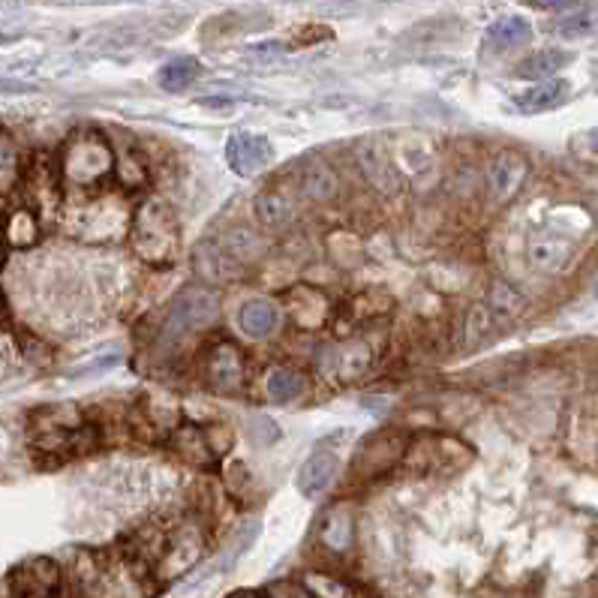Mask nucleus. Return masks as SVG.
<instances>
[{
	"label": "nucleus",
	"mask_w": 598,
	"mask_h": 598,
	"mask_svg": "<svg viewBox=\"0 0 598 598\" xmlns=\"http://www.w3.org/2000/svg\"><path fill=\"white\" fill-rule=\"evenodd\" d=\"M61 181L70 193H94L100 190L118 169L115 151L100 130H76L61 151Z\"/></svg>",
	"instance_id": "obj_1"
},
{
	"label": "nucleus",
	"mask_w": 598,
	"mask_h": 598,
	"mask_svg": "<svg viewBox=\"0 0 598 598\" xmlns=\"http://www.w3.org/2000/svg\"><path fill=\"white\" fill-rule=\"evenodd\" d=\"M130 241H133V253L145 265L151 268L172 265L181 247V226H178L175 211L163 199H145L133 214Z\"/></svg>",
	"instance_id": "obj_2"
},
{
	"label": "nucleus",
	"mask_w": 598,
	"mask_h": 598,
	"mask_svg": "<svg viewBox=\"0 0 598 598\" xmlns=\"http://www.w3.org/2000/svg\"><path fill=\"white\" fill-rule=\"evenodd\" d=\"M220 316V301L211 289L205 286H190L184 289L175 304L166 313L163 322V334H160V349L163 352H175L187 337H196L202 331H208Z\"/></svg>",
	"instance_id": "obj_3"
},
{
	"label": "nucleus",
	"mask_w": 598,
	"mask_h": 598,
	"mask_svg": "<svg viewBox=\"0 0 598 598\" xmlns=\"http://www.w3.org/2000/svg\"><path fill=\"white\" fill-rule=\"evenodd\" d=\"M472 460V451L448 436H421L409 442V451L403 457V469L409 475H433V472H457Z\"/></svg>",
	"instance_id": "obj_4"
},
{
	"label": "nucleus",
	"mask_w": 598,
	"mask_h": 598,
	"mask_svg": "<svg viewBox=\"0 0 598 598\" xmlns=\"http://www.w3.org/2000/svg\"><path fill=\"white\" fill-rule=\"evenodd\" d=\"M205 553V532L199 523L193 520H184L178 523L169 538H166V547H163V556L154 568V577L160 583H172L178 577H184Z\"/></svg>",
	"instance_id": "obj_5"
},
{
	"label": "nucleus",
	"mask_w": 598,
	"mask_h": 598,
	"mask_svg": "<svg viewBox=\"0 0 598 598\" xmlns=\"http://www.w3.org/2000/svg\"><path fill=\"white\" fill-rule=\"evenodd\" d=\"M61 586V568L55 559L37 556L16 565L7 577V598H55Z\"/></svg>",
	"instance_id": "obj_6"
},
{
	"label": "nucleus",
	"mask_w": 598,
	"mask_h": 598,
	"mask_svg": "<svg viewBox=\"0 0 598 598\" xmlns=\"http://www.w3.org/2000/svg\"><path fill=\"white\" fill-rule=\"evenodd\" d=\"M406 451H409V439L403 430H382L370 436L355 457V478H376L388 472L391 466L403 463Z\"/></svg>",
	"instance_id": "obj_7"
},
{
	"label": "nucleus",
	"mask_w": 598,
	"mask_h": 598,
	"mask_svg": "<svg viewBox=\"0 0 598 598\" xmlns=\"http://www.w3.org/2000/svg\"><path fill=\"white\" fill-rule=\"evenodd\" d=\"M529 178V163L517 151H496L487 166V193L496 205H508L520 196Z\"/></svg>",
	"instance_id": "obj_8"
},
{
	"label": "nucleus",
	"mask_w": 598,
	"mask_h": 598,
	"mask_svg": "<svg viewBox=\"0 0 598 598\" xmlns=\"http://www.w3.org/2000/svg\"><path fill=\"white\" fill-rule=\"evenodd\" d=\"M355 160L361 166V175L367 178V184L379 193V196H397L403 190V175L394 163V157L376 145V142H364L355 151Z\"/></svg>",
	"instance_id": "obj_9"
},
{
	"label": "nucleus",
	"mask_w": 598,
	"mask_h": 598,
	"mask_svg": "<svg viewBox=\"0 0 598 598\" xmlns=\"http://www.w3.org/2000/svg\"><path fill=\"white\" fill-rule=\"evenodd\" d=\"M205 376L208 385L220 394H238L244 388V376H247V364H244V352L235 343H220L211 349L208 361H205Z\"/></svg>",
	"instance_id": "obj_10"
},
{
	"label": "nucleus",
	"mask_w": 598,
	"mask_h": 598,
	"mask_svg": "<svg viewBox=\"0 0 598 598\" xmlns=\"http://www.w3.org/2000/svg\"><path fill=\"white\" fill-rule=\"evenodd\" d=\"M274 157V148L265 136H256V133H235L229 142H226V163L235 175L241 178H253L259 175Z\"/></svg>",
	"instance_id": "obj_11"
},
{
	"label": "nucleus",
	"mask_w": 598,
	"mask_h": 598,
	"mask_svg": "<svg viewBox=\"0 0 598 598\" xmlns=\"http://www.w3.org/2000/svg\"><path fill=\"white\" fill-rule=\"evenodd\" d=\"M61 166H52L49 157L37 154L31 169H28V193H31V208L40 217H55L61 205Z\"/></svg>",
	"instance_id": "obj_12"
},
{
	"label": "nucleus",
	"mask_w": 598,
	"mask_h": 598,
	"mask_svg": "<svg viewBox=\"0 0 598 598\" xmlns=\"http://www.w3.org/2000/svg\"><path fill=\"white\" fill-rule=\"evenodd\" d=\"M286 313L289 319L298 325V328H307V331H319L328 325L331 319V298L313 286H292L286 292Z\"/></svg>",
	"instance_id": "obj_13"
},
{
	"label": "nucleus",
	"mask_w": 598,
	"mask_h": 598,
	"mask_svg": "<svg viewBox=\"0 0 598 598\" xmlns=\"http://www.w3.org/2000/svg\"><path fill=\"white\" fill-rule=\"evenodd\" d=\"M370 361H373L370 346L358 343V340H352V343H334L322 355L325 373L331 379H337V382H355V379H361L367 373Z\"/></svg>",
	"instance_id": "obj_14"
},
{
	"label": "nucleus",
	"mask_w": 598,
	"mask_h": 598,
	"mask_svg": "<svg viewBox=\"0 0 598 598\" xmlns=\"http://www.w3.org/2000/svg\"><path fill=\"white\" fill-rule=\"evenodd\" d=\"M571 253H574V244L556 232H535L526 241V262L538 274H559L571 262Z\"/></svg>",
	"instance_id": "obj_15"
},
{
	"label": "nucleus",
	"mask_w": 598,
	"mask_h": 598,
	"mask_svg": "<svg viewBox=\"0 0 598 598\" xmlns=\"http://www.w3.org/2000/svg\"><path fill=\"white\" fill-rule=\"evenodd\" d=\"M295 211H298V193L286 181H274L268 190H262L256 196V217H259V223H265L271 229L292 223Z\"/></svg>",
	"instance_id": "obj_16"
},
{
	"label": "nucleus",
	"mask_w": 598,
	"mask_h": 598,
	"mask_svg": "<svg viewBox=\"0 0 598 598\" xmlns=\"http://www.w3.org/2000/svg\"><path fill=\"white\" fill-rule=\"evenodd\" d=\"M214 247H217L220 256L238 271V277H241L253 262H259L262 253H265V241H262L253 229H247V226L229 229L226 235H220V238L214 241Z\"/></svg>",
	"instance_id": "obj_17"
},
{
	"label": "nucleus",
	"mask_w": 598,
	"mask_h": 598,
	"mask_svg": "<svg viewBox=\"0 0 598 598\" xmlns=\"http://www.w3.org/2000/svg\"><path fill=\"white\" fill-rule=\"evenodd\" d=\"M280 322H283V313H280V307H277L274 301H268V298H253V301H247V304L241 307V313H238V325H241V331H244L250 340H268L271 334H277Z\"/></svg>",
	"instance_id": "obj_18"
},
{
	"label": "nucleus",
	"mask_w": 598,
	"mask_h": 598,
	"mask_svg": "<svg viewBox=\"0 0 598 598\" xmlns=\"http://www.w3.org/2000/svg\"><path fill=\"white\" fill-rule=\"evenodd\" d=\"M319 541L334 550V553H346L355 541V517L346 505H334L322 514L319 520Z\"/></svg>",
	"instance_id": "obj_19"
},
{
	"label": "nucleus",
	"mask_w": 598,
	"mask_h": 598,
	"mask_svg": "<svg viewBox=\"0 0 598 598\" xmlns=\"http://www.w3.org/2000/svg\"><path fill=\"white\" fill-rule=\"evenodd\" d=\"M568 94H571L568 82L550 79V82H538V85L529 88L526 94L514 97V106H517V112H523V115H538V112L559 109V106L568 100Z\"/></svg>",
	"instance_id": "obj_20"
},
{
	"label": "nucleus",
	"mask_w": 598,
	"mask_h": 598,
	"mask_svg": "<svg viewBox=\"0 0 598 598\" xmlns=\"http://www.w3.org/2000/svg\"><path fill=\"white\" fill-rule=\"evenodd\" d=\"M136 418H139V424H145V433H151V436L169 433L178 424V403L166 394H148L139 400Z\"/></svg>",
	"instance_id": "obj_21"
},
{
	"label": "nucleus",
	"mask_w": 598,
	"mask_h": 598,
	"mask_svg": "<svg viewBox=\"0 0 598 598\" xmlns=\"http://www.w3.org/2000/svg\"><path fill=\"white\" fill-rule=\"evenodd\" d=\"M334 475H337V454L319 448L304 460V466L298 472V487L304 496H319L331 484Z\"/></svg>",
	"instance_id": "obj_22"
},
{
	"label": "nucleus",
	"mask_w": 598,
	"mask_h": 598,
	"mask_svg": "<svg viewBox=\"0 0 598 598\" xmlns=\"http://www.w3.org/2000/svg\"><path fill=\"white\" fill-rule=\"evenodd\" d=\"M43 238V223L40 214L28 205H19L16 211L7 214V244L13 250H28L37 247Z\"/></svg>",
	"instance_id": "obj_23"
},
{
	"label": "nucleus",
	"mask_w": 598,
	"mask_h": 598,
	"mask_svg": "<svg viewBox=\"0 0 598 598\" xmlns=\"http://www.w3.org/2000/svg\"><path fill=\"white\" fill-rule=\"evenodd\" d=\"M172 448L178 451V457H184L187 463H196V466L217 460V454H214V448H211V442H208V433H205V427H199V424H184V427H178V430L172 433Z\"/></svg>",
	"instance_id": "obj_24"
},
{
	"label": "nucleus",
	"mask_w": 598,
	"mask_h": 598,
	"mask_svg": "<svg viewBox=\"0 0 598 598\" xmlns=\"http://www.w3.org/2000/svg\"><path fill=\"white\" fill-rule=\"evenodd\" d=\"M571 58L565 52H556V49H547V52H535L529 58H523L517 67H514V76L517 79H526V82H550Z\"/></svg>",
	"instance_id": "obj_25"
},
{
	"label": "nucleus",
	"mask_w": 598,
	"mask_h": 598,
	"mask_svg": "<svg viewBox=\"0 0 598 598\" xmlns=\"http://www.w3.org/2000/svg\"><path fill=\"white\" fill-rule=\"evenodd\" d=\"M307 376L298 367H274L265 379V394L271 403H292L304 394Z\"/></svg>",
	"instance_id": "obj_26"
},
{
	"label": "nucleus",
	"mask_w": 598,
	"mask_h": 598,
	"mask_svg": "<svg viewBox=\"0 0 598 598\" xmlns=\"http://www.w3.org/2000/svg\"><path fill=\"white\" fill-rule=\"evenodd\" d=\"M499 316H496V310L487 304V301H478V304H472L469 307V313H466V322H463V340L469 343V346H484V340H490L496 331H499Z\"/></svg>",
	"instance_id": "obj_27"
},
{
	"label": "nucleus",
	"mask_w": 598,
	"mask_h": 598,
	"mask_svg": "<svg viewBox=\"0 0 598 598\" xmlns=\"http://www.w3.org/2000/svg\"><path fill=\"white\" fill-rule=\"evenodd\" d=\"M529 37H532V28L520 16H505V19L493 22L487 31V43L493 49H517V46L529 43Z\"/></svg>",
	"instance_id": "obj_28"
},
{
	"label": "nucleus",
	"mask_w": 598,
	"mask_h": 598,
	"mask_svg": "<svg viewBox=\"0 0 598 598\" xmlns=\"http://www.w3.org/2000/svg\"><path fill=\"white\" fill-rule=\"evenodd\" d=\"M199 61L196 58H175L160 70V88L169 94H178L184 88H190L199 79Z\"/></svg>",
	"instance_id": "obj_29"
},
{
	"label": "nucleus",
	"mask_w": 598,
	"mask_h": 598,
	"mask_svg": "<svg viewBox=\"0 0 598 598\" xmlns=\"http://www.w3.org/2000/svg\"><path fill=\"white\" fill-rule=\"evenodd\" d=\"M598 31V7H580L556 22V34L565 40H580Z\"/></svg>",
	"instance_id": "obj_30"
},
{
	"label": "nucleus",
	"mask_w": 598,
	"mask_h": 598,
	"mask_svg": "<svg viewBox=\"0 0 598 598\" xmlns=\"http://www.w3.org/2000/svg\"><path fill=\"white\" fill-rule=\"evenodd\" d=\"M304 193L313 196L316 202L334 199V193H337V178H334V172H331L322 160H313V163H310V169H307V175H304Z\"/></svg>",
	"instance_id": "obj_31"
},
{
	"label": "nucleus",
	"mask_w": 598,
	"mask_h": 598,
	"mask_svg": "<svg viewBox=\"0 0 598 598\" xmlns=\"http://www.w3.org/2000/svg\"><path fill=\"white\" fill-rule=\"evenodd\" d=\"M304 586L313 592V598H355V592L343 580H337L325 571H310L304 577Z\"/></svg>",
	"instance_id": "obj_32"
},
{
	"label": "nucleus",
	"mask_w": 598,
	"mask_h": 598,
	"mask_svg": "<svg viewBox=\"0 0 598 598\" xmlns=\"http://www.w3.org/2000/svg\"><path fill=\"white\" fill-rule=\"evenodd\" d=\"M493 310H496V316L499 319H511V316H517L520 313V307H523V301H520V295H517V289L514 286H508V283H493V289H490V301H487Z\"/></svg>",
	"instance_id": "obj_33"
},
{
	"label": "nucleus",
	"mask_w": 598,
	"mask_h": 598,
	"mask_svg": "<svg viewBox=\"0 0 598 598\" xmlns=\"http://www.w3.org/2000/svg\"><path fill=\"white\" fill-rule=\"evenodd\" d=\"M22 175V163H19V151L10 139V133L4 136V151H0V187H4V196H10L13 181Z\"/></svg>",
	"instance_id": "obj_34"
},
{
	"label": "nucleus",
	"mask_w": 598,
	"mask_h": 598,
	"mask_svg": "<svg viewBox=\"0 0 598 598\" xmlns=\"http://www.w3.org/2000/svg\"><path fill=\"white\" fill-rule=\"evenodd\" d=\"M268 598H313V592L304 583L295 580H277L268 586Z\"/></svg>",
	"instance_id": "obj_35"
},
{
	"label": "nucleus",
	"mask_w": 598,
	"mask_h": 598,
	"mask_svg": "<svg viewBox=\"0 0 598 598\" xmlns=\"http://www.w3.org/2000/svg\"><path fill=\"white\" fill-rule=\"evenodd\" d=\"M205 433H208V442H211V448H214L217 457H223V454L232 448V430H229V427H223V424H208Z\"/></svg>",
	"instance_id": "obj_36"
},
{
	"label": "nucleus",
	"mask_w": 598,
	"mask_h": 598,
	"mask_svg": "<svg viewBox=\"0 0 598 598\" xmlns=\"http://www.w3.org/2000/svg\"><path fill=\"white\" fill-rule=\"evenodd\" d=\"M523 4H529L535 10H562V7L574 4V0H523Z\"/></svg>",
	"instance_id": "obj_37"
},
{
	"label": "nucleus",
	"mask_w": 598,
	"mask_h": 598,
	"mask_svg": "<svg viewBox=\"0 0 598 598\" xmlns=\"http://www.w3.org/2000/svg\"><path fill=\"white\" fill-rule=\"evenodd\" d=\"M232 598H268V595H259V592H238V595H232Z\"/></svg>",
	"instance_id": "obj_38"
},
{
	"label": "nucleus",
	"mask_w": 598,
	"mask_h": 598,
	"mask_svg": "<svg viewBox=\"0 0 598 598\" xmlns=\"http://www.w3.org/2000/svg\"><path fill=\"white\" fill-rule=\"evenodd\" d=\"M595 70H598V64H595Z\"/></svg>",
	"instance_id": "obj_39"
}]
</instances>
